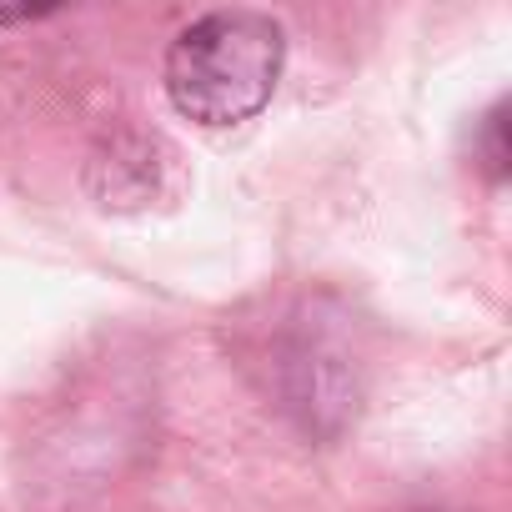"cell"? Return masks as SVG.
Masks as SVG:
<instances>
[{
  "label": "cell",
  "instance_id": "6da1fadb",
  "mask_svg": "<svg viewBox=\"0 0 512 512\" xmlns=\"http://www.w3.org/2000/svg\"><path fill=\"white\" fill-rule=\"evenodd\" d=\"M282 26L262 11H216L186 26L166 51V91L196 126H236L256 116L282 76Z\"/></svg>",
  "mask_w": 512,
  "mask_h": 512
},
{
  "label": "cell",
  "instance_id": "7a4b0ae2",
  "mask_svg": "<svg viewBox=\"0 0 512 512\" xmlns=\"http://www.w3.org/2000/svg\"><path fill=\"white\" fill-rule=\"evenodd\" d=\"M487 151H492V161H487L492 176H502V161H507V151H502V111L487 121Z\"/></svg>",
  "mask_w": 512,
  "mask_h": 512
},
{
  "label": "cell",
  "instance_id": "3957f363",
  "mask_svg": "<svg viewBox=\"0 0 512 512\" xmlns=\"http://www.w3.org/2000/svg\"><path fill=\"white\" fill-rule=\"evenodd\" d=\"M36 16H51V11H0V26L6 21H36Z\"/></svg>",
  "mask_w": 512,
  "mask_h": 512
}]
</instances>
